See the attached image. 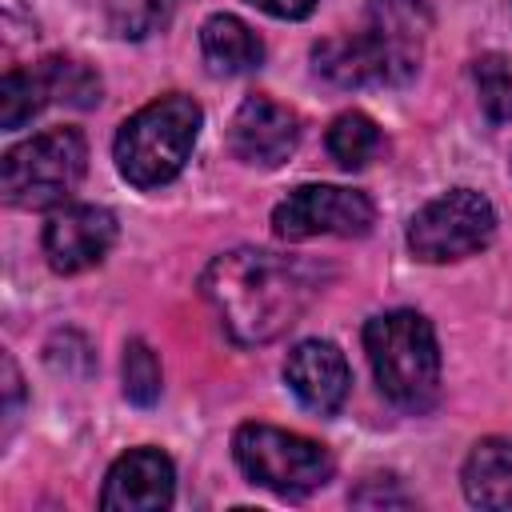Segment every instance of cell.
<instances>
[{"instance_id": "4", "label": "cell", "mask_w": 512, "mask_h": 512, "mask_svg": "<svg viewBox=\"0 0 512 512\" xmlns=\"http://www.w3.org/2000/svg\"><path fill=\"white\" fill-rule=\"evenodd\" d=\"M88 168V144L76 128H44L4 156V200L24 212L56 208Z\"/></svg>"}, {"instance_id": "8", "label": "cell", "mask_w": 512, "mask_h": 512, "mask_svg": "<svg viewBox=\"0 0 512 512\" xmlns=\"http://www.w3.org/2000/svg\"><path fill=\"white\" fill-rule=\"evenodd\" d=\"M296 144H300V116L264 92L248 96L228 124L232 156L252 168H280L296 152Z\"/></svg>"}, {"instance_id": "5", "label": "cell", "mask_w": 512, "mask_h": 512, "mask_svg": "<svg viewBox=\"0 0 512 512\" xmlns=\"http://www.w3.org/2000/svg\"><path fill=\"white\" fill-rule=\"evenodd\" d=\"M232 456L240 464V472L272 492L296 496V492H312L324 488L332 480V452L300 432L276 428V424H240L232 436Z\"/></svg>"}, {"instance_id": "20", "label": "cell", "mask_w": 512, "mask_h": 512, "mask_svg": "<svg viewBox=\"0 0 512 512\" xmlns=\"http://www.w3.org/2000/svg\"><path fill=\"white\" fill-rule=\"evenodd\" d=\"M104 4H108V20L120 36H148L172 12V0H104Z\"/></svg>"}, {"instance_id": "17", "label": "cell", "mask_w": 512, "mask_h": 512, "mask_svg": "<svg viewBox=\"0 0 512 512\" xmlns=\"http://www.w3.org/2000/svg\"><path fill=\"white\" fill-rule=\"evenodd\" d=\"M44 104H48V88H44L40 72L12 68L0 80V128H8V132L24 128Z\"/></svg>"}, {"instance_id": "1", "label": "cell", "mask_w": 512, "mask_h": 512, "mask_svg": "<svg viewBox=\"0 0 512 512\" xmlns=\"http://www.w3.org/2000/svg\"><path fill=\"white\" fill-rule=\"evenodd\" d=\"M200 292L236 344H268L304 316L316 280L300 260L264 248H236L204 268Z\"/></svg>"}, {"instance_id": "3", "label": "cell", "mask_w": 512, "mask_h": 512, "mask_svg": "<svg viewBox=\"0 0 512 512\" xmlns=\"http://www.w3.org/2000/svg\"><path fill=\"white\" fill-rule=\"evenodd\" d=\"M200 124H204V112L192 96L172 92V96L144 104L116 132L112 156H116L120 176L136 188H160L176 180L196 148Z\"/></svg>"}, {"instance_id": "2", "label": "cell", "mask_w": 512, "mask_h": 512, "mask_svg": "<svg viewBox=\"0 0 512 512\" xmlns=\"http://www.w3.org/2000/svg\"><path fill=\"white\" fill-rule=\"evenodd\" d=\"M364 352L380 392L404 408L424 412L440 396V344L432 324L412 308L380 312L364 324Z\"/></svg>"}, {"instance_id": "18", "label": "cell", "mask_w": 512, "mask_h": 512, "mask_svg": "<svg viewBox=\"0 0 512 512\" xmlns=\"http://www.w3.org/2000/svg\"><path fill=\"white\" fill-rule=\"evenodd\" d=\"M472 80L480 92V108L492 124H508L512 120V68L500 52H484L472 64Z\"/></svg>"}, {"instance_id": "10", "label": "cell", "mask_w": 512, "mask_h": 512, "mask_svg": "<svg viewBox=\"0 0 512 512\" xmlns=\"http://www.w3.org/2000/svg\"><path fill=\"white\" fill-rule=\"evenodd\" d=\"M176 496V468L160 448H132L124 452L108 476L100 504L108 512H160Z\"/></svg>"}, {"instance_id": "13", "label": "cell", "mask_w": 512, "mask_h": 512, "mask_svg": "<svg viewBox=\"0 0 512 512\" xmlns=\"http://www.w3.org/2000/svg\"><path fill=\"white\" fill-rule=\"evenodd\" d=\"M464 496L476 508H512V440L484 436L464 460Z\"/></svg>"}, {"instance_id": "19", "label": "cell", "mask_w": 512, "mask_h": 512, "mask_svg": "<svg viewBox=\"0 0 512 512\" xmlns=\"http://www.w3.org/2000/svg\"><path fill=\"white\" fill-rule=\"evenodd\" d=\"M160 360L144 340H128L124 348V396L140 408H152L160 400Z\"/></svg>"}, {"instance_id": "12", "label": "cell", "mask_w": 512, "mask_h": 512, "mask_svg": "<svg viewBox=\"0 0 512 512\" xmlns=\"http://www.w3.org/2000/svg\"><path fill=\"white\" fill-rule=\"evenodd\" d=\"M312 64L336 88H364V84H400V68L388 48L372 32L356 36H328L312 48Z\"/></svg>"}, {"instance_id": "16", "label": "cell", "mask_w": 512, "mask_h": 512, "mask_svg": "<svg viewBox=\"0 0 512 512\" xmlns=\"http://www.w3.org/2000/svg\"><path fill=\"white\" fill-rule=\"evenodd\" d=\"M36 72L48 88V100H60V104H72V108H92L100 100V76L80 60L52 56Z\"/></svg>"}, {"instance_id": "7", "label": "cell", "mask_w": 512, "mask_h": 512, "mask_svg": "<svg viewBox=\"0 0 512 512\" xmlns=\"http://www.w3.org/2000/svg\"><path fill=\"white\" fill-rule=\"evenodd\" d=\"M372 220V200L340 184H300L272 208V232L288 244L312 236H364Z\"/></svg>"}, {"instance_id": "14", "label": "cell", "mask_w": 512, "mask_h": 512, "mask_svg": "<svg viewBox=\"0 0 512 512\" xmlns=\"http://www.w3.org/2000/svg\"><path fill=\"white\" fill-rule=\"evenodd\" d=\"M200 52H204V64L216 76H240V72H252L264 60L260 36L240 16H228V12L204 20V28H200Z\"/></svg>"}, {"instance_id": "21", "label": "cell", "mask_w": 512, "mask_h": 512, "mask_svg": "<svg viewBox=\"0 0 512 512\" xmlns=\"http://www.w3.org/2000/svg\"><path fill=\"white\" fill-rule=\"evenodd\" d=\"M248 4H256L260 12H268L276 20H304L316 8V0H248Z\"/></svg>"}, {"instance_id": "9", "label": "cell", "mask_w": 512, "mask_h": 512, "mask_svg": "<svg viewBox=\"0 0 512 512\" xmlns=\"http://www.w3.org/2000/svg\"><path fill=\"white\" fill-rule=\"evenodd\" d=\"M116 244V216L100 204H64L44 224V256L52 272H84L96 268Z\"/></svg>"}, {"instance_id": "15", "label": "cell", "mask_w": 512, "mask_h": 512, "mask_svg": "<svg viewBox=\"0 0 512 512\" xmlns=\"http://www.w3.org/2000/svg\"><path fill=\"white\" fill-rule=\"evenodd\" d=\"M376 152H380V128H376V120L368 112H340L332 120V128H328V156L340 168L356 172V168L372 164Z\"/></svg>"}, {"instance_id": "6", "label": "cell", "mask_w": 512, "mask_h": 512, "mask_svg": "<svg viewBox=\"0 0 512 512\" xmlns=\"http://www.w3.org/2000/svg\"><path fill=\"white\" fill-rule=\"evenodd\" d=\"M496 232V208L484 192L452 188L428 200L408 224V248L424 264H448L480 252Z\"/></svg>"}, {"instance_id": "11", "label": "cell", "mask_w": 512, "mask_h": 512, "mask_svg": "<svg viewBox=\"0 0 512 512\" xmlns=\"http://www.w3.org/2000/svg\"><path fill=\"white\" fill-rule=\"evenodd\" d=\"M284 380L296 392V400L320 416L340 412L352 388L348 360L332 340H300L284 360Z\"/></svg>"}]
</instances>
